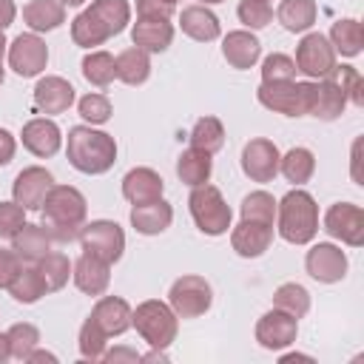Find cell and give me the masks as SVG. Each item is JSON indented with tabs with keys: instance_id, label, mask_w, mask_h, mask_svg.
<instances>
[{
	"instance_id": "obj_1",
	"label": "cell",
	"mask_w": 364,
	"mask_h": 364,
	"mask_svg": "<svg viewBox=\"0 0 364 364\" xmlns=\"http://www.w3.org/2000/svg\"><path fill=\"white\" fill-rule=\"evenodd\" d=\"M43 228L51 233L54 242H71L80 236V228L85 225V196L74 185H51L43 205Z\"/></svg>"
},
{
	"instance_id": "obj_2",
	"label": "cell",
	"mask_w": 364,
	"mask_h": 364,
	"mask_svg": "<svg viewBox=\"0 0 364 364\" xmlns=\"http://www.w3.org/2000/svg\"><path fill=\"white\" fill-rule=\"evenodd\" d=\"M65 156L80 173H105L117 162V139L105 131H97L94 125H74L68 128Z\"/></svg>"
},
{
	"instance_id": "obj_3",
	"label": "cell",
	"mask_w": 364,
	"mask_h": 364,
	"mask_svg": "<svg viewBox=\"0 0 364 364\" xmlns=\"http://www.w3.org/2000/svg\"><path fill=\"white\" fill-rule=\"evenodd\" d=\"M276 230L290 245H307L318 233V205L299 185L276 202Z\"/></svg>"
},
{
	"instance_id": "obj_4",
	"label": "cell",
	"mask_w": 364,
	"mask_h": 364,
	"mask_svg": "<svg viewBox=\"0 0 364 364\" xmlns=\"http://www.w3.org/2000/svg\"><path fill=\"white\" fill-rule=\"evenodd\" d=\"M131 327H136L142 341H148L151 347L168 350L176 338L179 316L171 310V304H165L159 299H148V301H139L131 310Z\"/></svg>"
},
{
	"instance_id": "obj_5",
	"label": "cell",
	"mask_w": 364,
	"mask_h": 364,
	"mask_svg": "<svg viewBox=\"0 0 364 364\" xmlns=\"http://www.w3.org/2000/svg\"><path fill=\"white\" fill-rule=\"evenodd\" d=\"M259 102L267 111L284 114V117H307L313 111V97H316V80H282V82H262L256 91Z\"/></svg>"
},
{
	"instance_id": "obj_6",
	"label": "cell",
	"mask_w": 364,
	"mask_h": 364,
	"mask_svg": "<svg viewBox=\"0 0 364 364\" xmlns=\"http://www.w3.org/2000/svg\"><path fill=\"white\" fill-rule=\"evenodd\" d=\"M188 208H191V216L196 222V228L208 236H222L230 230V222H233V210L230 205L225 202L222 191L213 188V185H196L188 196Z\"/></svg>"
},
{
	"instance_id": "obj_7",
	"label": "cell",
	"mask_w": 364,
	"mask_h": 364,
	"mask_svg": "<svg viewBox=\"0 0 364 364\" xmlns=\"http://www.w3.org/2000/svg\"><path fill=\"white\" fill-rule=\"evenodd\" d=\"M168 304L179 318H196L205 316L213 304V287L202 276H179L168 290Z\"/></svg>"
},
{
	"instance_id": "obj_8",
	"label": "cell",
	"mask_w": 364,
	"mask_h": 364,
	"mask_svg": "<svg viewBox=\"0 0 364 364\" xmlns=\"http://www.w3.org/2000/svg\"><path fill=\"white\" fill-rule=\"evenodd\" d=\"M296 71L307 80H324L336 68V48L321 31H307L296 46Z\"/></svg>"
},
{
	"instance_id": "obj_9",
	"label": "cell",
	"mask_w": 364,
	"mask_h": 364,
	"mask_svg": "<svg viewBox=\"0 0 364 364\" xmlns=\"http://www.w3.org/2000/svg\"><path fill=\"white\" fill-rule=\"evenodd\" d=\"M80 245L85 253H94L100 259H105L108 264L119 262L122 259V250H125V233L117 222L111 219H94V222H85L80 228Z\"/></svg>"
},
{
	"instance_id": "obj_10",
	"label": "cell",
	"mask_w": 364,
	"mask_h": 364,
	"mask_svg": "<svg viewBox=\"0 0 364 364\" xmlns=\"http://www.w3.org/2000/svg\"><path fill=\"white\" fill-rule=\"evenodd\" d=\"M324 230L327 236L350 245V247H361L364 245V210L353 202H333L324 210Z\"/></svg>"
},
{
	"instance_id": "obj_11",
	"label": "cell",
	"mask_w": 364,
	"mask_h": 364,
	"mask_svg": "<svg viewBox=\"0 0 364 364\" xmlns=\"http://www.w3.org/2000/svg\"><path fill=\"white\" fill-rule=\"evenodd\" d=\"M48 65V46L40 34H17L9 46V68L17 77H40Z\"/></svg>"
},
{
	"instance_id": "obj_12",
	"label": "cell",
	"mask_w": 364,
	"mask_h": 364,
	"mask_svg": "<svg viewBox=\"0 0 364 364\" xmlns=\"http://www.w3.org/2000/svg\"><path fill=\"white\" fill-rule=\"evenodd\" d=\"M279 148L276 142L256 136L250 142H245L242 148V171L250 182H273L279 173Z\"/></svg>"
},
{
	"instance_id": "obj_13",
	"label": "cell",
	"mask_w": 364,
	"mask_h": 364,
	"mask_svg": "<svg viewBox=\"0 0 364 364\" xmlns=\"http://www.w3.org/2000/svg\"><path fill=\"white\" fill-rule=\"evenodd\" d=\"M307 273L321 284H336L347 276V256L333 242H316L304 256Z\"/></svg>"
},
{
	"instance_id": "obj_14",
	"label": "cell",
	"mask_w": 364,
	"mask_h": 364,
	"mask_svg": "<svg viewBox=\"0 0 364 364\" xmlns=\"http://www.w3.org/2000/svg\"><path fill=\"white\" fill-rule=\"evenodd\" d=\"M299 336V318H293L290 313L273 307L267 310L259 321H256V341L264 350H284L296 341Z\"/></svg>"
},
{
	"instance_id": "obj_15",
	"label": "cell",
	"mask_w": 364,
	"mask_h": 364,
	"mask_svg": "<svg viewBox=\"0 0 364 364\" xmlns=\"http://www.w3.org/2000/svg\"><path fill=\"white\" fill-rule=\"evenodd\" d=\"M54 185V176L51 171L40 168V165H31V168H23L17 176H14V185H11V196L17 205H23L26 210H40L46 193L51 191Z\"/></svg>"
},
{
	"instance_id": "obj_16",
	"label": "cell",
	"mask_w": 364,
	"mask_h": 364,
	"mask_svg": "<svg viewBox=\"0 0 364 364\" xmlns=\"http://www.w3.org/2000/svg\"><path fill=\"white\" fill-rule=\"evenodd\" d=\"M20 139H23V148H26L28 154H34V156H40V159H48V156H54V154L60 151V145H63V131H60V125H57L54 119H48V117H34V119H28V122L23 125Z\"/></svg>"
},
{
	"instance_id": "obj_17",
	"label": "cell",
	"mask_w": 364,
	"mask_h": 364,
	"mask_svg": "<svg viewBox=\"0 0 364 364\" xmlns=\"http://www.w3.org/2000/svg\"><path fill=\"white\" fill-rule=\"evenodd\" d=\"M273 242V225L256 222V219H242L239 225H230V247L242 259H256L262 256Z\"/></svg>"
},
{
	"instance_id": "obj_18",
	"label": "cell",
	"mask_w": 364,
	"mask_h": 364,
	"mask_svg": "<svg viewBox=\"0 0 364 364\" xmlns=\"http://www.w3.org/2000/svg\"><path fill=\"white\" fill-rule=\"evenodd\" d=\"M71 279L85 296H102L111 284V264L94 253H85L71 264Z\"/></svg>"
},
{
	"instance_id": "obj_19",
	"label": "cell",
	"mask_w": 364,
	"mask_h": 364,
	"mask_svg": "<svg viewBox=\"0 0 364 364\" xmlns=\"http://www.w3.org/2000/svg\"><path fill=\"white\" fill-rule=\"evenodd\" d=\"M34 105L43 114H63L74 105V85L57 74L40 77L34 85Z\"/></svg>"
},
{
	"instance_id": "obj_20",
	"label": "cell",
	"mask_w": 364,
	"mask_h": 364,
	"mask_svg": "<svg viewBox=\"0 0 364 364\" xmlns=\"http://www.w3.org/2000/svg\"><path fill=\"white\" fill-rule=\"evenodd\" d=\"M222 57L228 60V65L245 71V68H253L262 57V43L253 31L247 28H236V31H228L225 40H222Z\"/></svg>"
},
{
	"instance_id": "obj_21",
	"label": "cell",
	"mask_w": 364,
	"mask_h": 364,
	"mask_svg": "<svg viewBox=\"0 0 364 364\" xmlns=\"http://www.w3.org/2000/svg\"><path fill=\"white\" fill-rule=\"evenodd\" d=\"M88 318H94L108 338L111 336H122L131 327V304L125 299H119V296H100Z\"/></svg>"
},
{
	"instance_id": "obj_22",
	"label": "cell",
	"mask_w": 364,
	"mask_h": 364,
	"mask_svg": "<svg viewBox=\"0 0 364 364\" xmlns=\"http://www.w3.org/2000/svg\"><path fill=\"white\" fill-rule=\"evenodd\" d=\"M131 40L136 48L148 54H162L173 43V23L171 20H151V17H136L131 28Z\"/></svg>"
},
{
	"instance_id": "obj_23",
	"label": "cell",
	"mask_w": 364,
	"mask_h": 364,
	"mask_svg": "<svg viewBox=\"0 0 364 364\" xmlns=\"http://www.w3.org/2000/svg\"><path fill=\"white\" fill-rule=\"evenodd\" d=\"M162 191H165V182H162V176L154 168H131L122 176V196L131 205L154 202V199L162 196Z\"/></svg>"
},
{
	"instance_id": "obj_24",
	"label": "cell",
	"mask_w": 364,
	"mask_h": 364,
	"mask_svg": "<svg viewBox=\"0 0 364 364\" xmlns=\"http://www.w3.org/2000/svg\"><path fill=\"white\" fill-rule=\"evenodd\" d=\"M171 222H173V208L162 196L154 202H142V205L131 208V225L142 236H156V233L168 230Z\"/></svg>"
},
{
	"instance_id": "obj_25",
	"label": "cell",
	"mask_w": 364,
	"mask_h": 364,
	"mask_svg": "<svg viewBox=\"0 0 364 364\" xmlns=\"http://www.w3.org/2000/svg\"><path fill=\"white\" fill-rule=\"evenodd\" d=\"M51 247H54V239H51V233H48L43 225L26 222V225L11 236V250H14L23 262H28V264L40 262L46 253H51Z\"/></svg>"
},
{
	"instance_id": "obj_26",
	"label": "cell",
	"mask_w": 364,
	"mask_h": 364,
	"mask_svg": "<svg viewBox=\"0 0 364 364\" xmlns=\"http://www.w3.org/2000/svg\"><path fill=\"white\" fill-rule=\"evenodd\" d=\"M179 26H182V31H185L191 40H196V43H210V40H216V37L222 34L219 17H216L208 6H202V3L185 6L182 14H179Z\"/></svg>"
},
{
	"instance_id": "obj_27",
	"label": "cell",
	"mask_w": 364,
	"mask_h": 364,
	"mask_svg": "<svg viewBox=\"0 0 364 364\" xmlns=\"http://www.w3.org/2000/svg\"><path fill=\"white\" fill-rule=\"evenodd\" d=\"M344 108H347V94L338 88V82L333 77L316 80V97H313L310 117L324 119V122H333V119H338L344 114Z\"/></svg>"
},
{
	"instance_id": "obj_28",
	"label": "cell",
	"mask_w": 364,
	"mask_h": 364,
	"mask_svg": "<svg viewBox=\"0 0 364 364\" xmlns=\"http://www.w3.org/2000/svg\"><path fill=\"white\" fill-rule=\"evenodd\" d=\"M23 20L34 34L54 31L65 23V6L60 0H28L23 6Z\"/></svg>"
},
{
	"instance_id": "obj_29",
	"label": "cell",
	"mask_w": 364,
	"mask_h": 364,
	"mask_svg": "<svg viewBox=\"0 0 364 364\" xmlns=\"http://www.w3.org/2000/svg\"><path fill=\"white\" fill-rule=\"evenodd\" d=\"M114 65H117V80H122L125 85H142L151 77V57L136 46L119 51L114 57Z\"/></svg>"
},
{
	"instance_id": "obj_30",
	"label": "cell",
	"mask_w": 364,
	"mask_h": 364,
	"mask_svg": "<svg viewBox=\"0 0 364 364\" xmlns=\"http://www.w3.org/2000/svg\"><path fill=\"white\" fill-rule=\"evenodd\" d=\"M210 171H213V159L210 154L199 151V148H188L179 154L176 159V176L188 185V188H196V185H205L210 179Z\"/></svg>"
},
{
	"instance_id": "obj_31",
	"label": "cell",
	"mask_w": 364,
	"mask_h": 364,
	"mask_svg": "<svg viewBox=\"0 0 364 364\" xmlns=\"http://www.w3.org/2000/svg\"><path fill=\"white\" fill-rule=\"evenodd\" d=\"M316 14H318L316 0H282L279 9H276L279 23H282L287 31H293V34H301V31L313 28Z\"/></svg>"
},
{
	"instance_id": "obj_32",
	"label": "cell",
	"mask_w": 364,
	"mask_h": 364,
	"mask_svg": "<svg viewBox=\"0 0 364 364\" xmlns=\"http://www.w3.org/2000/svg\"><path fill=\"white\" fill-rule=\"evenodd\" d=\"M327 40L341 57H355V54H361V46H364V28L355 17H341L333 23Z\"/></svg>"
},
{
	"instance_id": "obj_33",
	"label": "cell",
	"mask_w": 364,
	"mask_h": 364,
	"mask_svg": "<svg viewBox=\"0 0 364 364\" xmlns=\"http://www.w3.org/2000/svg\"><path fill=\"white\" fill-rule=\"evenodd\" d=\"M279 171H282V176H284L287 182L304 185V182H310V176H313V171H316V156H313L310 148L296 145V148H290L284 156H279Z\"/></svg>"
},
{
	"instance_id": "obj_34",
	"label": "cell",
	"mask_w": 364,
	"mask_h": 364,
	"mask_svg": "<svg viewBox=\"0 0 364 364\" xmlns=\"http://www.w3.org/2000/svg\"><path fill=\"white\" fill-rule=\"evenodd\" d=\"M108 37H111L108 28L97 20V14H94L91 9L80 11V14L71 20V40H74V46H80V48H97V46H102Z\"/></svg>"
},
{
	"instance_id": "obj_35",
	"label": "cell",
	"mask_w": 364,
	"mask_h": 364,
	"mask_svg": "<svg viewBox=\"0 0 364 364\" xmlns=\"http://www.w3.org/2000/svg\"><path fill=\"white\" fill-rule=\"evenodd\" d=\"M188 139H191V148H199V151H205V154L213 156L225 145V125H222L219 117H199L193 122Z\"/></svg>"
},
{
	"instance_id": "obj_36",
	"label": "cell",
	"mask_w": 364,
	"mask_h": 364,
	"mask_svg": "<svg viewBox=\"0 0 364 364\" xmlns=\"http://www.w3.org/2000/svg\"><path fill=\"white\" fill-rule=\"evenodd\" d=\"M9 293L17 304H34L40 301L48 290H46V282L37 270V264H23V270L17 273V279L9 284Z\"/></svg>"
},
{
	"instance_id": "obj_37",
	"label": "cell",
	"mask_w": 364,
	"mask_h": 364,
	"mask_svg": "<svg viewBox=\"0 0 364 364\" xmlns=\"http://www.w3.org/2000/svg\"><path fill=\"white\" fill-rule=\"evenodd\" d=\"M273 307L290 313L293 318H304L307 310H310V293H307V287L299 284V282H284V284H279L276 293H273Z\"/></svg>"
},
{
	"instance_id": "obj_38",
	"label": "cell",
	"mask_w": 364,
	"mask_h": 364,
	"mask_svg": "<svg viewBox=\"0 0 364 364\" xmlns=\"http://www.w3.org/2000/svg\"><path fill=\"white\" fill-rule=\"evenodd\" d=\"M34 264H37V270H40V276H43L46 290H48V293L63 290V287L68 284V276H71V262H68V256H65V253L51 250V253H46V256H43L40 262H34Z\"/></svg>"
},
{
	"instance_id": "obj_39",
	"label": "cell",
	"mask_w": 364,
	"mask_h": 364,
	"mask_svg": "<svg viewBox=\"0 0 364 364\" xmlns=\"http://www.w3.org/2000/svg\"><path fill=\"white\" fill-rule=\"evenodd\" d=\"M88 9L97 14V20L108 28L111 37L119 34L131 23V3L128 0H94Z\"/></svg>"
},
{
	"instance_id": "obj_40",
	"label": "cell",
	"mask_w": 364,
	"mask_h": 364,
	"mask_svg": "<svg viewBox=\"0 0 364 364\" xmlns=\"http://www.w3.org/2000/svg\"><path fill=\"white\" fill-rule=\"evenodd\" d=\"M82 77L97 85V88H105L114 82L117 77V65H114V57L108 51H88L82 57Z\"/></svg>"
},
{
	"instance_id": "obj_41",
	"label": "cell",
	"mask_w": 364,
	"mask_h": 364,
	"mask_svg": "<svg viewBox=\"0 0 364 364\" xmlns=\"http://www.w3.org/2000/svg\"><path fill=\"white\" fill-rule=\"evenodd\" d=\"M105 344H108V336L100 330V324H97L94 318H85L82 327H80V336H77L80 355H82L85 361H102Z\"/></svg>"
},
{
	"instance_id": "obj_42",
	"label": "cell",
	"mask_w": 364,
	"mask_h": 364,
	"mask_svg": "<svg viewBox=\"0 0 364 364\" xmlns=\"http://www.w3.org/2000/svg\"><path fill=\"white\" fill-rule=\"evenodd\" d=\"M6 338H9V350H11V358H20L26 361V355L40 344V330L28 321H17L6 330Z\"/></svg>"
},
{
	"instance_id": "obj_43",
	"label": "cell",
	"mask_w": 364,
	"mask_h": 364,
	"mask_svg": "<svg viewBox=\"0 0 364 364\" xmlns=\"http://www.w3.org/2000/svg\"><path fill=\"white\" fill-rule=\"evenodd\" d=\"M242 219H256V222H267L273 225L276 219V199L267 191H253L242 199Z\"/></svg>"
},
{
	"instance_id": "obj_44",
	"label": "cell",
	"mask_w": 364,
	"mask_h": 364,
	"mask_svg": "<svg viewBox=\"0 0 364 364\" xmlns=\"http://www.w3.org/2000/svg\"><path fill=\"white\" fill-rule=\"evenodd\" d=\"M77 111H80V117H82L88 125H105V122L111 119V100H108L105 94L91 91V94L80 97Z\"/></svg>"
},
{
	"instance_id": "obj_45",
	"label": "cell",
	"mask_w": 364,
	"mask_h": 364,
	"mask_svg": "<svg viewBox=\"0 0 364 364\" xmlns=\"http://www.w3.org/2000/svg\"><path fill=\"white\" fill-rule=\"evenodd\" d=\"M282 80H296V63L293 57L276 51L262 60V82H282Z\"/></svg>"
},
{
	"instance_id": "obj_46",
	"label": "cell",
	"mask_w": 364,
	"mask_h": 364,
	"mask_svg": "<svg viewBox=\"0 0 364 364\" xmlns=\"http://www.w3.org/2000/svg\"><path fill=\"white\" fill-rule=\"evenodd\" d=\"M330 77H333V80L338 82V88L347 94V102L364 105V80H361V74H358L353 65H336Z\"/></svg>"
},
{
	"instance_id": "obj_47",
	"label": "cell",
	"mask_w": 364,
	"mask_h": 364,
	"mask_svg": "<svg viewBox=\"0 0 364 364\" xmlns=\"http://www.w3.org/2000/svg\"><path fill=\"white\" fill-rule=\"evenodd\" d=\"M236 14H239V23L247 26V31L264 28V26L273 20V9H270V3H264V0H242V3L236 6Z\"/></svg>"
},
{
	"instance_id": "obj_48",
	"label": "cell",
	"mask_w": 364,
	"mask_h": 364,
	"mask_svg": "<svg viewBox=\"0 0 364 364\" xmlns=\"http://www.w3.org/2000/svg\"><path fill=\"white\" fill-rule=\"evenodd\" d=\"M26 225V208L11 202H0V239H11Z\"/></svg>"
},
{
	"instance_id": "obj_49",
	"label": "cell",
	"mask_w": 364,
	"mask_h": 364,
	"mask_svg": "<svg viewBox=\"0 0 364 364\" xmlns=\"http://www.w3.org/2000/svg\"><path fill=\"white\" fill-rule=\"evenodd\" d=\"M176 11L173 0H136V17H151V20H171Z\"/></svg>"
},
{
	"instance_id": "obj_50",
	"label": "cell",
	"mask_w": 364,
	"mask_h": 364,
	"mask_svg": "<svg viewBox=\"0 0 364 364\" xmlns=\"http://www.w3.org/2000/svg\"><path fill=\"white\" fill-rule=\"evenodd\" d=\"M20 270H23V259L11 247H0V290L3 287L9 290V284L17 279Z\"/></svg>"
},
{
	"instance_id": "obj_51",
	"label": "cell",
	"mask_w": 364,
	"mask_h": 364,
	"mask_svg": "<svg viewBox=\"0 0 364 364\" xmlns=\"http://www.w3.org/2000/svg\"><path fill=\"white\" fill-rule=\"evenodd\" d=\"M102 361L105 364H136L139 361V353L134 347H114V350H105L102 353Z\"/></svg>"
},
{
	"instance_id": "obj_52",
	"label": "cell",
	"mask_w": 364,
	"mask_h": 364,
	"mask_svg": "<svg viewBox=\"0 0 364 364\" xmlns=\"http://www.w3.org/2000/svg\"><path fill=\"white\" fill-rule=\"evenodd\" d=\"M14 151H17V139H14V134L6 131V128H0V168L9 165V162L14 159Z\"/></svg>"
},
{
	"instance_id": "obj_53",
	"label": "cell",
	"mask_w": 364,
	"mask_h": 364,
	"mask_svg": "<svg viewBox=\"0 0 364 364\" xmlns=\"http://www.w3.org/2000/svg\"><path fill=\"white\" fill-rule=\"evenodd\" d=\"M17 17V6L14 0H0V28H9Z\"/></svg>"
},
{
	"instance_id": "obj_54",
	"label": "cell",
	"mask_w": 364,
	"mask_h": 364,
	"mask_svg": "<svg viewBox=\"0 0 364 364\" xmlns=\"http://www.w3.org/2000/svg\"><path fill=\"white\" fill-rule=\"evenodd\" d=\"M26 361H31V364H37V361H51V364H54V361H57V355H54V353H48V350H37V347H34V350L26 355Z\"/></svg>"
},
{
	"instance_id": "obj_55",
	"label": "cell",
	"mask_w": 364,
	"mask_h": 364,
	"mask_svg": "<svg viewBox=\"0 0 364 364\" xmlns=\"http://www.w3.org/2000/svg\"><path fill=\"white\" fill-rule=\"evenodd\" d=\"M139 361H168V353L165 350H151V353H145V355H139Z\"/></svg>"
},
{
	"instance_id": "obj_56",
	"label": "cell",
	"mask_w": 364,
	"mask_h": 364,
	"mask_svg": "<svg viewBox=\"0 0 364 364\" xmlns=\"http://www.w3.org/2000/svg\"><path fill=\"white\" fill-rule=\"evenodd\" d=\"M11 358V350H9V338H6V333H0V364L3 361H9Z\"/></svg>"
},
{
	"instance_id": "obj_57",
	"label": "cell",
	"mask_w": 364,
	"mask_h": 364,
	"mask_svg": "<svg viewBox=\"0 0 364 364\" xmlns=\"http://www.w3.org/2000/svg\"><path fill=\"white\" fill-rule=\"evenodd\" d=\"M353 179L361 182V173H358V142L353 145Z\"/></svg>"
},
{
	"instance_id": "obj_58",
	"label": "cell",
	"mask_w": 364,
	"mask_h": 364,
	"mask_svg": "<svg viewBox=\"0 0 364 364\" xmlns=\"http://www.w3.org/2000/svg\"><path fill=\"white\" fill-rule=\"evenodd\" d=\"M6 46H9V43H6V34H3V28H0V63H3V51H6Z\"/></svg>"
},
{
	"instance_id": "obj_59",
	"label": "cell",
	"mask_w": 364,
	"mask_h": 364,
	"mask_svg": "<svg viewBox=\"0 0 364 364\" xmlns=\"http://www.w3.org/2000/svg\"><path fill=\"white\" fill-rule=\"evenodd\" d=\"M60 3H63V6H82L85 0H60Z\"/></svg>"
},
{
	"instance_id": "obj_60",
	"label": "cell",
	"mask_w": 364,
	"mask_h": 364,
	"mask_svg": "<svg viewBox=\"0 0 364 364\" xmlns=\"http://www.w3.org/2000/svg\"><path fill=\"white\" fill-rule=\"evenodd\" d=\"M202 6H216V3H222V0H199Z\"/></svg>"
},
{
	"instance_id": "obj_61",
	"label": "cell",
	"mask_w": 364,
	"mask_h": 364,
	"mask_svg": "<svg viewBox=\"0 0 364 364\" xmlns=\"http://www.w3.org/2000/svg\"><path fill=\"white\" fill-rule=\"evenodd\" d=\"M0 85H3V63H0Z\"/></svg>"
},
{
	"instance_id": "obj_62",
	"label": "cell",
	"mask_w": 364,
	"mask_h": 364,
	"mask_svg": "<svg viewBox=\"0 0 364 364\" xmlns=\"http://www.w3.org/2000/svg\"><path fill=\"white\" fill-rule=\"evenodd\" d=\"M264 3H270V0H264Z\"/></svg>"
},
{
	"instance_id": "obj_63",
	"label": "cell",
	"mask_w": 364,
	"mask_h": 364,
	"mask_svg": "<svg viewBox=\"0 0 364 364\" xmlns=\"http://www.w3.org/2000/svg\"><path fill=\"white\" fill-rule=\"evenodd\" d=\"M173 3H176V0H173Z\"/></svg>"
}]
</instances>
